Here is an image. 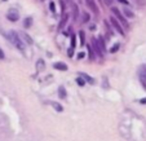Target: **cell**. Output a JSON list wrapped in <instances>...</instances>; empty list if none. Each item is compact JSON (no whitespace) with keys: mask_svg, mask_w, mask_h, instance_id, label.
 Segmentation results:
<instances>
[{"mask_svg":"<svg viewBox=\"0 0 146 141\" xmlns=\"http://www.w3.org/2000/svg\"><path fill=\"white\" fill-rule=\"evenodd\" d=\"M119 49V44H118V43H116V44L115 45H114V48H111V52H116V51H118Z\"/></svg>","mask_w":146,"mask_h":141,"instance_id":"ffe728a7","label":"cell"},{"mask_svg":"<svg viewBox=\"0 0 146 141\" xmlns=\"http://www.w3.org/2000/svg\"><path fill=\"white\" fill-rule=\"evenodd\" d=\"M124 13H125V16H127V17H133V13L131 11H127V9H125V11H124Z\"/></svg>","mask_w":146,"mask_h":141,"instance_id":"d6986e66","label":"cell"},{"mask_svg":"<svg viewBox=\"0 0 146 141\" xmlns=\"http://www.w3.org/2000/svg\"><path fill=\"white\" fill-rule=\"evenodd\" d=\"M88 52H89V58H91V60H93L94 55H93V49H92V47H88Z\"/></svg>","mask_w":146,"mask_h":141,"instance_id":"5bb4252c","label":"cell"},{"mask_svg":"<svg viewBox=\"0 0 146 141\" xmlns=\"http://www.w3.org/2000/svg\"><path fill=\"white\" fill-rule=\"evenodd\" d=\"M7 17H8V19H11V21H17V19L19 18V13L16 9H11V11L8 12V14H7Z\"/></svg>","mask_w":146,"mask_h":141,"instance_id":"5b68a950","label":"cell"},{"mask_svg":"<svg viewBox=\"0 0 146 141\" xmlns=\"http://www.w3.org/2000/svg\"><path fill=\"white\" fill-rule=\"evenodd\" d=\"M92 43H93V48H94V51H96L97 56H100V57H101L104 51H102V48H101V45H100L98 40H97V39H92Z\"/></svg>","mask_w":146,"mask_h":141,"instance_id":"8992f818","label":"cell"},{"mask_svg":"<svg viewBox=\"0 0 146 141\" xmlns=\"http://www.w3.org/2000/svg\"><path fill=\"white\" fill-rule=\"evenodd\" d=\"M80 42H82V45H84V33H83V31H80Z\"/></svg>","mask_w":146,"mask_h":141,"instance_id":"2e32d148","label":"cell"},{"mask_svg":"<svg viewBox=\"0 0 146 141\" xmlns=\"http://www.w3.org/2000/svg\"><path fill=\"white\" fill-rule=\"evenodd\" d=\"M8 39L11 40L12 43H13L14 45H16L17 48H19V49H23V43H22V40L19 39V35L16 33V31H11V33L8 34Z\"/></svg>","mask_w":146,"mask_h":141,"instance_id":"6da1fadb","label":"cell"},{"mask_svg":"<svg viewBox=\"0 0 146 141\" xmlns=\"http://www.w3.org/2000/svg\"><path fill=\"white\" fill-rule=\"evenodd\" d=\"M67 19H69V16L66 13L62 14V18H61V22H60V29H64L67 23Z\"/></svg>","mask_w":146,"mask_h":141,"instance_id":"52a82bcc","label":"cell"},{"mask_svg":"<svg viewBox=\"0 0 146 141\" xmlns=\"http://www.w3.org/2000/svg\"><path fill=\"white\" fill-rule=\"evenodd\" d=\"M86 3H87V7H88L94 14H98V7L96 5L94 0H86Z\"/></svg>","mask_w":146,"mask_h":141,"instance_id":"277c9868","label":"cell"},{"mask_svg":"<svg viewBox=\"0 0 146 141\" xmlns=\"http://www.w3.org/2000/svg\"><path fill=\"white\" fill-rule=\"evenodd\" d=\"M98 43H100V45H101L102 51H105V44H104V39L100 38V39H98Z\"/></svg>","mask_w":146,"mask_h":141,"instance_id":"9a60e30c","label":"cell"},{"mask_svg":"<svg viewBox=\"0 0 146 141\" xmlns=\"http://www.w3.org/2000/svg\"><path fill=\"white\" fill-rule=\"evenodd\" d=\"M58 93H60L61 98H65V97H66V91H65L64 87H60V89H58Z\"/></svg>","mask_w":146,"mask_h":141,"instance_id":"8fae6325","label":"cell"},{"mask_svg":"<svg viewBox=\"0 0 146 141\" xmlns=\"http://www.w3.org/2000/svg\"><path fill=\"white\" fill-rule=\"evenodd\" d=\"M53 66H54V69H57V70H64V71L67 70V66L64 64V62H56Z\"/></svg>","mask_w":146,"mask_h":141,"instance_id":"ba28073f","label":"cell"},{"mask_svg":"<svg viewBox=\"0 0 146 141\" xmlns=\"http://www.w3.org/2000/svg\"><path fill=\"white\" fill-rule=\"evenodd\" d=\"M82 75H83V76H84V78H86L87 80H89V82H93V79H91V78H89V76H87L86 74H82Z\"/></svg>","mask_w":146,"mask_h":141,"instance_id":"44dd1931","label":"cell"},{"mask_svg":"<svg viewBox=\"0 0 146 141\" xmlns=\"http://www.w3.org/2000/svg\"><path fill=\"white\" fill-rule=\"evenodd\" d=\"M111 12H113L114 14H115V17L119 19V21H120L121 23H123L124 26H128V22H127V21H125V18H124V17H123V14L120 13V11H119L118 8H115V7H113V8H111Z\"/></svg>","mask_w":146,"mask_h":141,"instance_id":"7a4b0ae2","label":"cell"},{"mask_svg":"<svg viewBox=\"0 0 146 141\" xmlns=\"http://www.w3.org/2000/svg\"><path fill=\"white\" fill-rule=\"evenodd\" d=\"M49 7H50V11H52V12H54V4H53V3H50V4H49Z\"/></svg>","mask_w":146,"mask_h":141,"instance_id":"603a6c76","label":"cell"},{"mask_svg":"<svg viewBox=\"0 0 146 141\" xmlns=\"http://www.w3.org/2000/svg\"><path fill=\"white\" fill-rule=\"evenodd\" d=\"M105 3L108 4V5H111V3H113V0H105Z\"/></svg>","mask_w":146,"mask_h":141,"instance_id":"cb8c5ba5","label":"cell"},{"mask_svg":"<svg viewBox=\"0 0 146 141\" xmlns=\"http://www.w3.org/2000/svg\"><path fill=\"white\" fill-rule=\"evenodd\" d=\"M18 34H19V36H21V38H22L26 43H29V44H33V39H31L30 36H27L25 33H18Z\"/></svg>","mask_w":146,"mask_h":141,"instance_id":"9c48e42d","label":"cell"},{"mask_svg":"<svg viewBox=\"0 0 146 141\" xmlns=\"http://www.w3.org/2000/svg\"><path fill=\"white\" fill-rule=\"evenodd\" d=\"M88 19H89V14L87 13V12H83V21H84V22H88Z\"/></svg>","mask_w":146,"mask_h":141,"instance_id":"7c38bea8","label":"cell"},{"mask_svg":"<svg viewBox=\"0 0 146 141\" xmlns=\"http://www.w3.org/2000/svg\"><path fill=\"white\" fill-rule=\"evenodd\" d=\"M141 102H142V104H145V102H146V98H145V100H142V101H141Z\"/></svg>","mask_w":146,"mask_h":141,"instance_id":"484cf974","label":"cell"},{"mask_svg":"<svg viewBox=\"0 0 146 141\" xmlns=\"http://www.w3.org/2000/svg\"><path fill=\"white\" fill-rule=\"evenodd\" d=\"M118 1H119V3H121V4H129L127 0H118Z\"/></svg>","mask_w":146,"mask_h":141,"instance_id":"7402d4cb","label":"cell"},{"mask_svg":"<svg viewBox=\"0 0 146 141\" xmlns=\"http://www.w3.org/2000/svg\"><path fill=\"white\" fill-rule=\"evenodd\" d=\"M110 22L113 23V26L116 29V31H118L119 34H121V35H124V30H123V27L120 26V23H119V21L116 18H114V17H111L110 18Z\"/></svg>","mask_w":146,"mask_h":141,"instance_id":"3957f363","label":"cell"},{"mask_svg":"<svg viewBox=\"0 0 146 141\" xmlns=\"http://www.w3.org/2000/svg\"><path fill=\"white\" fill-rule=\"evenodd\" d=\"M78 16H79V9H78V5L76 4H72V17H74L75 21L78 19Z\"/></svg>","mask_w":146,"mask_h":141,"instance_id":"30bf717a","label":"cell"},{"mask_svg":"<svg viewBox=\"0 0 146 141\" xmlns=\"http://www.w3.org/2000/svg\"><path fill=\"white\" fill-rule=\"evenodd\" d=\"M31 22H33V19H31V18H26L25 19V27H30Z\"/></svg>","mask_w":146,"mask_h":141,"instance_id":"4fadbf2b","label":"cell"},{"mask_svg":"<svg viewBox=\"0 0 146 141\" xmlns=\"http://www.w3.org/2000/svg\"><path fill=\"white\" fill-rule=\"evenodd\" d=\"M76 82H78V84H79V86H84V80H83L82 78H78Z\"/></svg>","mask_w":146,"mask_h":141,"instance_id":"ac0fdd59","label":"cell"},{"mask_svg":"<svg viewBox=\"0 0 146 141\" xmlns=\"http://www.w3.org/2000/svg\"><path fill=\"white\" fill-rule=\"evenodd\" d=\"M1 58H4V52L0 49V60H1Z\"/></svg>","mask_w":146,"mask_h":141,"instance_id":"d4e9b609","label":"cell"},{"mask_svg":"<svg viewBox=\"0 0 146 141\" xmlns=\"http://www.w3.org/2000/svg\"><path fill=\"white\" fill-rule=\"evenodd\" d=\"M75 45H76V44H75V36L72 35V36H71V49H74Z\"/></svg>","mask_w":146,"mask_h":141,"instance_id":"e0dca14e","label":"cell"}]
</instances>
